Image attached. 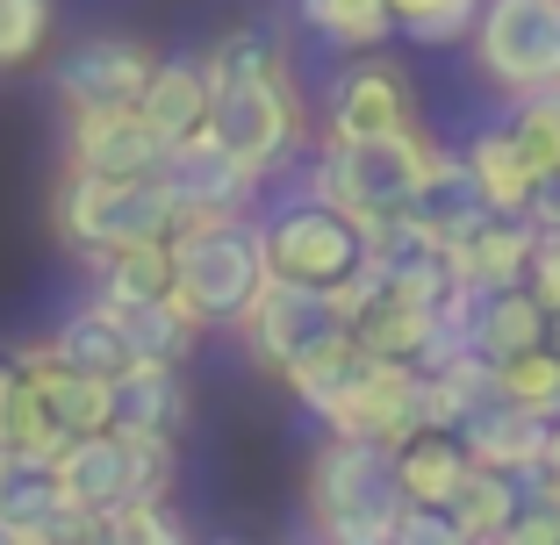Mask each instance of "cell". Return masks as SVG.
Segmentation results:
<instances>
[{"mask_svg": "<svg viewBox=\"0 0 560 545\" xmlns=\"http://www.w3.org/2000/svg\"><path fill=\"white\" fill-rule=\"evenodd\" d=\"M467 166H475V180H481V194H489V209L495 215H525L532 209V158L517 151V137H511V122H489V130H475L467 137Z\"/></svg>", "mask_w": 560, "mask_h": 545, "instance_id": "obj_24", "label": "cell"}, {"mask_svg": "<svg viewBox=\"0 0 560 545\" xmlns=\"http://www.w3.org/2000/svg\"><path fill=\"white\" fill-rule=\"evenodd\" d=\"M201 66L215 80V122L209 130L245 158L259 180H273L288 158L302 151L310 122H302V94H295V58H288V36L280 29H223Z\"/></svg>", "mask_w": 560, "mask_h": 545, "instance_id": "obj_1", "label": "cell"}, {"mask_svg": "<svg viewBox=\"0 0 560 545\" xmlns=\"http://www.w3.org/2000/svg\"><path fill=\"white\" fill-rule=\"evenodd\" d=\"M215 545H245V538H215Z\"/></svg>", "mask_w": 560, "mask_h": 545, "instance_id": "obj_41", "label": "cell"}, {"mask_svg": "<svg viewBox=\"0 0 560 545\" xmlns=\"http://www.w3.org/2000/svg\"><path fill=\"white\" fill-rule=\"evenodd\" d=\"M445 510L467 524V538H495V531H511V517H517V474L475 466V474L460 481V496L445 502Z\"/></svg>", "mask_w": 560, "mask_h": 545, "instance_id": "obj_27", "label": "cell"}, {"mask_svg": "<svg viewBox=\"0 0 560 545\" xmlns=\"http://www.w3.org/2000/svg\"><path fill=\"white\" fill-rule=\"evenodd\" d=\"M173 251H180V309L201 331H223V323L237 331L273 281L266 223H252V215H195L173 230Z\"/></svg>", "mask_w": 560, "mask_h": 545, "instance_id": "obj_4", "label": "cell"}, {"mask_svg": "<svg viewBox=\"0 0 560 545\" xmlns=\"http://www.w3.org/2000/svg\"><path fill=\"white\" fill-rule=\"evenodd\" d=\"M467 345L489 366L517 359L532 345H553V309H546L532 287H503V295H475V323H467Z\"/></svg>", "mask_w": 560, "mask_h": 545, "instance_id": "obj_17", "label": "cell"}, {"mask_svg": "<svg viewBox=\"0 0 560 545\" xmlns=\"http://www.w3.org/2000/svg\"><path fill=\"white\" fill-rule=\"evenodd\" d=\"M546 430H553V416L539 410H517V402L495 395L489 410H475L460 424L467 452H475V466H495V474H525V466L546 460Z\"/></svg>", "mask_w": 560, "mask_h": 545, "instance_id": "obj_18", "label": "cell"}, {"mask_svg": "<svg viewBox=\"0 0 560 545\" xmlns=\"http://www.w3.org/2000/svg\"><path fill=\"white\" fill-rule=\"evenodd\" d=\"M396 545H475V538H467V524L445 502H410L396 524Z\"/></svg>", "mask_w": 560, "mask_h": 545, "instance_id": "obj_33", "label": "cell"}, {"mask_svg": "<svg viewBox=\"0 0 560 545\" xmlns=\"http://www.w3.org/2000/svg\"><path fill=\"white\" fill-rule=\"evenodd\" d=\"M180 230V194L159 180H101V173H58L50 187V237L80 265H101L108 251L137 237H173Z\"/></svg>", "mask_w": 560, "mask_h": 545, "instance_id": "obj_5", "label": "cell"}, {"mask_svg": "<svg viewBox=\"0 0 560 545\" xmlns=\"http://www.w3.org/2000/svg\"><path fill=\"white\" fill-rule=\"evenodd\" d=\"M439 151L445 144H431L424 122H417V130H396V137H352V144L316 137L310 194L338 201L346 215H360L366 230H374V223H388V215H410L417 209L431 166H439Z\"/></svg>", "mask_w": 560, "mask_h": 545, "instance_id": "obj_3", "label": "cell"}, {"mask_svg": "<svg viewBox=\"0 0 560 545\" xmlns=\"http://www.w3.org/2000/svg\"><path fill=\"white\" fill-rule=\"evenodd\" d=\"M165 187L180 194V223H195V215H245L266 180L215 130H201V137H187V144H173Z\"/></svg>", "mask_w": 560, "mask_h": 545, "instance_id": "obj_12", "label": "cell"}, {"mask_svg": "<svg viewBox=\"0 0 560 545\" xmlns=\"http://www.w3.org/2000/svg\"><path fill=\"white\" fill-rule=\"evenodd\" d=\"M58 481H66V502L86 517H116L122 502H137V446L116 424L86 430L58 452Z\"/></svg>", "mask_w": 560, "mask_h": 545, "instance_id": "obj_13", "label": "cell"}, {"mask_svg": "<svg viewBox=\"0 0 560 545\" xmlns=\"http://www.w3.org/2000/svg\"><path fill=\"white\" fill-rule=\"evenodd\" d=\"M302 29L330 50L366 58V50H381L402 22H396V0H302Z\"/></svg>", "mask_w": 560, "mask_h": 545, "instance_id": "obj_25", "label": "cell"}, {"mask_svg": "<svg viewBox=\"0 0 560 545\" xmlns=\"http://www.w3.org/2000/svg\"><path fill=\"white\" fill-rule=\"evenodd\" d=\"M66 510L72 502H66V481H58V460L0 446V517H8V524L36 531V524H58Z\"/></svg>", "mask_w": 560, "mask_h": 545, "instance_id": "obj_21", "label": "cell"}, {"mask_svg": "<svg viewBox=\"0 0 560 545\" xmlns=\"http://www.w3.org/2000/svg\"><path fill=\"white\" fill-rule=\"evenodd\" d=\"M553 345H560V316H553Z\"/></svg>", "mask_w": 560, "mask_h": 545, "instance_id": "obj_40", "label": "cell"}, {"mask_svg": "<svg viewBox=\"0 0 560 545\" xmlns=\"http://www.w3.org/2000/svg\"><path fill=\"white\" fill-rule=\"evenodd\" d=\"M266 259H273V281L338 295L366 265V223L302 187L295 201H280V209L266 215Z\"/></svg>", "mask_w": 560, "mask_h": 545, "instance_id": "obj_6", "label": "cell"}, {"mask_svg": "<svg viewBox=\"0 0 560 545\" xmlns=\"http://www.w3.org/2000/svg\"><path fill=\"white\" fill-rule=\"evenodd\" d=\"M396 474L410 502H453L460 481L475 474V452H467L460 430H417V438L396 446Z\"/></svg>", "mask_w": 560, "mask_h": 545, "instance_id": "obj_22", "label": "cell"}, {"mask_svg": "<svg viewBox=\"0 0 560 545\" xmlns=\"http://www.w3.org/2000/svg\"><path fill=\"white\" fill-rule=\"evenodd\" d=\"M525 287L546 301V309L560 316V230H539V245H532V273H525Z\"/></svg>", "mask_w": 560, "mask_h": 545, "instance_id": "obj_34", "label": "cell"}, {"mask_svg": "<svg viewBox=\"0 0 560 545\" xmlns=\"http://www.w3.org/2000/svg\"><path fill=\"white\" fill-rule=\"evenodd\" d=\"M495 395L517 402V410L560 416V345H532L517 359H503L495 366Z\"/></svg>", "mask_w": 560, "mask_h": 545, "instance_id": "obj_28", "label": "cell"}, {"mask_svg": "<svg viewBox=\"0 0 560 545\" xmlns=\"http://www.w3.org/2000/svg\"><path fill=\"white\" fill-rule=\"evenodd\" d=\"M15 402H22V366L0 359V446H8V430H15Z\"/></svg>", "mask_w": 560, "mask_h": 545, "instance_id": "obj_36", "label": "cell"}, {"mask_svg": "<svg viewBox=\"0 0 560 545\" xmlns=\"http://www.w3.org/2000/svg\"><path fill=\"white\" fill-rule=\"evenodd\" d=\"M417 130V94H410V72L388 66V58H352L338 80H330V108H324V137L352 144V137H396Z\"/></svg>", "mask_w": 560, "mask_h": 545, "instance_id": "obj_11", "label": "cell"}, {"mask_svg": "<svg viewBox=\"0 0 560 545\" xmlns=\"http://www.w3.org/2000/svg\"><path fill=\"white\" fill-rule=\"evenodd\" d=\"M108 309L122 316V337H130L137 359L187 366V352H195V337H201V323L180 309V295H165V301H108Z\"/></svg>", "mask_w": 560, "mask_h": 545, "instance_id": "obj_26", "label": "cell"}, {"mask_svg": "<svg viewBox=\"0 0 560 545\" xmlns=\"http://www.w3.org/2000/svg\"><path fill=\"white\" fill-rule=\"evenodd\" d=\"M410 510L396 474V446L330 430L302 466V517L316 545H396V524Z\"/></svg>", "mask_w": 560, "mask_h": 545, "instance_id": "obj_2", "label": "cell"}, {"mask_svg": "<svg viewBox=\"0 0 560 545\" xmlns=\"http://www.w3.org/2000/svg\"><path fill=\"white\" fill-rule=\"evenodd\" d=\"M94 295L101 301H165L180 295V251L173 237H137V245L108 251L94 265Z\"/></svg>", "mask_w": 560, "mask_h": 545, "instance_id": "obj_20", "label": "cell"}, {"mask_svg": "<svg viewBox=\"0 0 560 545\" xmlns=\"http://www.w3.org/2000/svg\"><path fill=\"white\" fill-rule=\"evenodd\" d=\"M187 410H195V395H187L180 366L137 359L130 374L116 380V430H130V438H180Z\"/></svg>", "mask_w": 560, "mask_h": 545, "instance_id": "obj_16", "label": "cell"}, {"mask_svg": "<svg viewBox=\"0 0 560 545\" xmlns=\"http://www.w3.org/2000/svg\"><path fill=\"white\" fill-rule=\"evenodd\" d=\"M489 0H396V22L410 44L445 50V44H475V22Z\"/></svg>", "mask_w": 560, "mask_h": 545, "instance_id": "obj_29", "label": "cell"}, {"mask_svg": "<svg viewBox=\"0 0 560 545\" xmlns=\"http://www.w3.org/2000/svg\"><path fill=\"white\" fill-rule=\"evenodd\" d=\"M159 72L137 36H86L58 58V100H66V116H94V108H137Z\"/></svg>", "mask_w": 560, "mask_h": 545, "instance_id": "obj_10", "label": "cell"}, {"mask_svg": "<svg viewBox=\"0 0 560 545\" xmlns=\"http://www.w3.org/2000/svg\"><path fill=\"white\" fill-rule=\"evenodd\" d=\"M532 245H539V223H532V215H489L481 230H467V237L445 245V259H453V287H467V295L525 287Z\"/></svg>", "mask_w": 560, "mask_h": 545, "instance_id": "obj_14", "label": "cell"}, {"mask_svg": "<svg viewBox=\"0 0 560 545\" xmlns=\"http://www.w3.org/2000/svg\"><path fill=\"white\" fill-rule=\"evenodd\" d=\"M144 122L165 137V144H187V137H201L215 122V80L201 58H159V72H151L144 86Z\"/></svg>", "mask_w": 560, "mask_h": 545, "instance_id": "obj_15", "label": "cell"}, {"mask_svg": "<svg viewBox=\"0 0 560 545\" xmlns=\"http://www.w3.org/2000/svg\"><path fill=\"white\" fill-rule=\"evenodd\" d=\"M0 545H15V524H8V517H0Z\"/></svg>", "mask_w": 560, "mask_h": 545, "instance_id": "obj_39", "label": "cell"}, {"mask_svg": "<svg viewBox=\"0 0 560 545\" xmlns=\"http://www.w3.org/2000/svg\"><path fill=\"white\" fill-rule=\"evenodd\" d=\"M475 545H517V538H511V531H495V538H475Z\"/></svg>", "mask_w": 560, "mask_h": 545, "instance_id": "obj_38", "label": "cell"}, {"mask_svg": "<svg viewBox=\"0 0 560 545\" xmlns=\"http://www.w3.org/2000/svg\"><path fill=\"white\" fill-rule=\"evenodd\" d=\"M539 466H546V474H560V416H553V430H546V460Z\"/></svg>", "mask_w": 560, "mask_h": 545, "instance_id": "obj_37", "label": "cell"}, {"mask_svg": "<svg viewBox=\"0 0 560 545\" xmlns=\"http://www.w3.org/2000/svg\"><path fill=\"white\" fill-rule=\"evenodd\" d=\"M475 72L503 100L560 86V0H489L475 22Z\"/></svg>", "mask_w": 560, "mask_h": 545, "instance_id": "obj_7", "label": "cell"}, {"mask_svg": "<svg viewBox=\"0 0 560 545\" xmlns=\"http://www.w3.org/2000/svg\"><path fill=\"white\" fill-rule=\"evenodd\" d=\"M417 215H424L445 245L467 237V230H481V223L495 215L489 194H481V180H475V166H467V151H439V166H431L424 194H417Z\"/></svg>", "mask_w": 560, "mask_h": 545, "instance_id": "obj_23", "label": "cell"}, {"mask_svg": "<svg viewBox=\"0 0 560 545\" xmlns=\"http://www.w3.org/2000/svg\"><path fill=\"white\" fill-rule=\"evenodd\" d=\"M50 22H58L50 0H0V72L36 66L50 44Z\"/></svg>", "mask_w": 560, "mask_h": 545, "instance_id": "obj_30", "label": "cell"}, {"mask_svg": "<svg viewBox=\"0 0 560 545\" xmlns=\"http://www.w3.org/2000/svg\"><path fill=\"white\" fill-rule=\"evenodd\" d=\"M532 223H539V230H560V166H546L539 180H532Z\"/></svg>", "mask_w": 560, "mask_h": 545, "instance_id": "obj_35", "label": "cell"}, {"mask_svg": "<svg viewBox=\"0 0 560 545\" xmlns=\"http://www.w3.org/2000/svg\"><path fill=\"white\" fill-rule=\"evenodd\" d=\"M173 144L144 122V108H94L66 116V166L101 173V180H159Z\"/></svg>", "mask_w": 560, "mask_h": 545, "instance_id": "obj_9", "label": "cell"}, {"mask_svg": "<svg viewBox=\"0 0 560 545\" xmlns=\"http://www.w3.org/2000/svg\"><path fill=\"white\" fill-rule=\"evenodd\" d=\"M108 524H116V545H195L173 502H122Z\"/></svg>", "mask_w": 560, "mask_h": 545, "instance_id": "obj_32", "label": "cell"}, {"mask_svg": "<svg viewBox=\"0 0 560 545\" xmlns=\"http://www.w3.org/2000/svg\"><path fill=\"white\" fill-rule=\"evenodd\" d=\"M352 323L338 316V301L316 295V287H295V281H266V295L245 309V323H237V337H245V359L259 366V374H288L295 359H310L316 345H330V337H346Z\"/></svg>", "mask_w": 560, "mask_h": 545, "instance_id": "obj_8", "label": "cell"}, {"mask_svg": "<svg viewBox=\"0 0 560 545\" xmlns=\"http://www.w3.org/2000/svg\"><path fill=\"white\" fill-rule=\"evenodd\" d=\"M50 352H58V359L66 366H80V374H94V380H122L137 366V352H130V337H122V316L108 309V301H86V309H72L66 323H58V331L44 337Z\"/></svg>", "mask_w": 560, "mask_h": 545, "instance_id": "obj_19", "label": "cell"}, {"mask_svg": "<svg viewBox=\"0 0 560 545\" xmlns=\"http://www.w3.org/2000/svg\"><path fill=\"white\" fill-rule=\"evenodd\" d=\"M517 545H560V474L525 466L517 474V517H511Z\"/></svg>", "mask_w": 560, "mask_h": 545, "instance_id": "obj_31", "label": "cell"}]
</instances>
